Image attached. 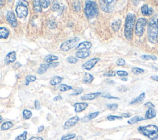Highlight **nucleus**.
<instances>
[{
    "mask_svg": "<svg viewBox=\"0 0 158 140\" xmlns=\"http://www.w3.org/2000/svg\"><path fill=\"white\" fill-rule=\"evenodd\" d=\"M144 97H145V93H142L137 98L135 99L131 102H130V104H136V103H138V102H141V101H143L144 100Z\"/></svg>",
    "mask_w": 158,
    "mask_h": 140,
    "instance_id": "nucleus-28",
    "label": "nucleus"
},
{
    "mask_svg": "<svg viewBox=\"0 0 158 140\" xmlns=\"http://www.w3.org/2000/svg\"><path fill=\"white\" fill-rule=\"evenodd\" d=\"M67 61L70 64H75L78 61V60L77 58L74 57H69L67 59Z\"/></svg>",
    "mask_w": 158,
    "mask_h": 140,
    "instance_id": "nucleus-41",
    "label": "nucleus"
},
{
    "mask_svg": "<svg viewBox=\"0 0 158 140\" xmlns=\"http://www.w3.org/2000/svg\"><path fill=\"white\" fill-rule=\"evenodd\" d=\"M136 20V16L133 13H128L127 15L125 28H124V36L127 40H131L133 38V28Z\"/></svg>",
    "mask_w": 158,
    "mask_h": 140,
    "instance_id": "nucleus-2",
    "label": "nucleus"
},
{
    "mask_svg": "<svg viewBox=\"0 0 158 140\" xmlns=\"http://www.w3.org/2000/svg\"><path fill=\"white\" fill-rule=\"evenodd\" d=\"M43 130H44V126L41 125V126H40L38 128V132L40 133V132L42 131Z\"/></svg>",
    "mask_w": 158,
    "mask_h": 140,
    "instance_id": "nucleus-54",
    "label": "nucleus"
},
{
    "mask_svg": "<svg viewBox=\"0 0 158 140\" xmlns=\"http://www.w3.org/2000/svg\"><path fill=\"white\" fill-rule=\"evenodd\" d=\"M51 2V1H46V0H43V1H40V3H41V7L45 9V8H47L49 5H50V3Z\"/></svg>",
    "mask_w": 158,
    "mask_h": 140,
    "instance_id": "nucleus-39",
    "label": "nucleus"
},
{
    "mask_svg": "<svg viewBox=\"0 0 158 140\" xmlns=\"http://www.w3.org/2000/svg\"><path fill=\"white\" fill-rule=\"evenodd\" d=\"M36 80V77L34 75H27L25 78V85H28L30 82H33L35 81Z\"/></svg>",
    "mask_w": 158,
    "mask_h": 140,
    "instance_id": "nucleus-32",
    "label": "nucleus"
},
{
    "mask_svg": "<svg viewBox=\"0 0 158 140\" xmlns=\"http://www.w3.org/2000/svg\"><path fill=\"white\" fill-rule=\"evenodd\" d=\"M138 130L141 134L151 140H155L158 138V127L155 125L139 126Z\"/></svg>",
    "mask_w": 158,
    "mask_h": 140,
    "instance_id": "nucleus-3",
    "label": "nucleus"
},
{
    "mask_svg": "<svg viewBox=\"0 0 158 140\" xmlns=\"http://www.w3.org/2000/svg\"><path fill=\"white\" fill-rule=\"evenodd\" d=\"M34 105H35V107L36 110H39L41 109V105H40V102H39L38 101H35Z\"/></svg>",
    "mask_w": 158,
    "mask_h": 140,
    "instance_id": "nucleus-47",
    "label": "nucleus"
},
{
    "mask_svg": "<svg viewBox=\"0 0 158 140\" xmlns=\"http://www.w3.org/2000/svg\"><path fill=\"white\" fill-rule=\"evenodd\" d=\"M9 31L4 27H0V38L6 39L9 36Z\"/></svg>",
    "mask_w": 158,
    "mask_h": 140,
    "instance_id": "nucleus-24",
    "label": "nucleus"
},
{
    "mask_svg": "<svg viewBox=\"0 0 158 140\" xmlns=\"http://www.w3.org/2000/svg\"><path fill=\"white\" fill-rule=\"evenodd\" d=\"M147 35L150 43L156 44L158 42V14L153 16L149 20L147 29Z\"/></svg>",
    "mask_w": 158,
    "mask_h": 140,
    "instance_id": "nucleus-1",
    "label": "nucleus"
},
{
    "mask_svg": "<svg viewBox=\"0 0 158 140\" xmlns=\"http://www.w3.org/2000/svg\"><path fill=\"white\" fill-rule=\"evenodd\" d=\"M115 72L114 71H111V72H106L105 73H104V76H114L115 75Z\"/></svg>",
    "mask_w": 158,
    "mask_h": 140,
    "instance_id": "nucleus-46",
    "label": "nucleus"
},
{
    "mask_svg": "<svg viewBox=\"0 0 158 140\" xmlns=\"http://www.w3.org/2000/svg\"><path fill=\"white\" fill-rule=\"evenodd\" d=\"M92 46V44L89 41H83L82 43H80L78 46L76 47L78 50H89Z\"/></svg>",
    "mask_w": 158,
    "mask_h": 140,
    "instance_id": "nucleus-14",
    "label": "nucleus"
},
{
    "mask_svg": "<svg viewBox=\"0 0 158 140\" xmlns=\"http://www.w3.org/2000/svg\"><path fill=\"white\" fill-rule=\"evenodd\" d=\"M93 80H94V77L92 75H91L90 73H86L83 76V81L85 83H90L93 81Z\"/></svg>",
    "mask_w": 158,
    "mask_h": 140,
    "instance_id": "nucleus-27",
    "label": "nucleus"
},
{
    "mask_svg": "<svg viewBox=\"0 0 158 140\" xmlns=\"http://www.w3.org/2000/svg\"><path fill=\"white\" fill-rule=\"evenodd\" d=\"M130 117V115L128 113H123L122 115V117H124V118H128Z\"/></svg>",
    "mask_w": 158,
    "mask_h": 140,
    "instance_id": "nucleus-55",
    "label": "nucleus"
},
{
    "mask_svg": "<svg viewBox=\"0 0 158 140\" xmlns=\"http://www.w3.org/2000/svg\"><path fill=\"white\" fill-rule=\"evenodd\" d=\"M117 74L118 76H127L128 75V72L127 71H123V70H118L117 72Z\"/></svg>",
    "mask_w": 158,
    "mask_h": 140,
    "instance_id": "nucleus-45",
    "label": "nucleus"
},
{
    "mask_svg": "<svg viewBox=\"0 0 158 140\" xmlns=\"http://www.w3.org/2000/svg\"><path fill=\"white\" fill-rule=\"evenodd\" d=\"M141 58L144 60H156L157 59V57L154 55H142L141 56Z\"/></svg>",
    "mask_w": 158,
    "mask_h": 140,
    "instance_id": "nucleus-30",
    "label": "nucleus"
},
{
    "mask_svg": "<svg viewBox=\"0 0 158 140\" xmlns=\"http://www.w3.org/2000/svg\"><path fill=\"white\" fill-rule=\"evenodd\" d=\"M88 106V104L86 102H77L73 105L75 112H80L86 109Z\"/></svg>",
    "mask_w": 158,
    "mask_h": 140,
    "instance_id": "nucleus-13",
    "label": "nucleus"
},
{
    "mask_svg": "<svg viewBox=\"0 0 158 140\" xmlns=\"http://www.w3.org/2000/svg\"><path fill=\"white\" fill-rule=\"evenodd\" d=\"M151 78L152 80H153L154 81L158 82V76H157V75H152V76H151Z\"/></svg>",
    "mask_w": 158,
    "mask_h": 140,
    "instance_id": "nucleus-51",
    "label": "nucleus"
},
{
    "mask_svg": "<svg viewBox=\"0 0 158 140\" xmlns=\"http://www.w3.org/2000/svg\"><path fill=\"white\" fill-rule=\"evenodd\" d=\"M62 99V96H60V95H58V96H57L54 97V101H59V100H61Z\"/></svg>",
    "mask_w": 158,
    "mask_h": 140,
    "instance_id": "nucleus-53",
    "label": "nucleus"
},
{
    "mask_svg": "<svg viewBox=\"0 0 158 140\" xmlns=\"http://www.w3.org/2000/svg\"><path fill=\"white\" fill-rule=\"evenodd\" d=\"M145 118L141 117V116H135L131 118H130L128 121V123L130 124V125H132V124H134V123H136L139 121H141V120H144Z\"/></svg>",
    "mask_w": 158,
    "mask_h": 140,
    "instance_id": "nucleus-25",
    "label": "nucleus"
},
{
    "mask_svg": "<svg viewBox=\"0 0 158 140\" xmlns=\"http://www.w3.org/2000/svg\"><path fill=\"white\" fill-rule=\"evenodd\" d=\"M120 25H121V20L120 19H117L116 20H115L111 25V28L112 29V30L114 32H117L118 31V30L120 29Z\"/></svg>",
    "mask_w": 158,
    "mask_h": 140,
    "instance_id": "nucleus-20",
    "label": "nucleus"
},
{
    "mask_svg": "<svg viewBox=\"0 0 158 140\" xmlns=\"http://www.w3.org/2000/svg\"><path fill=\"white\" fill-rule=\"evenodd\" d=\"M99 114V112H93L92 113H90L88 115H87L85 117H84L82 119V121L83 122H87V121H89V120L96 118Z\"/></svg>",
    "mask_w": 158,
    "mask_h": 140,
    "instance_id": "nucleus-21",
    "label": "nucleus"
},
{
    "mask_svg": "<svg viewBox=\"0 0 158 140\" xmlns=\"http://www.w3.org/2000/svg\"><path fill=\"white\" fill-rule=\"evenodd\" d=\"M28 140H43V139L41 137H35V136H33V137H31V138H30V139H28Z\"/></svg>",
    "mask_w": 158,
    "mask_h": 140,
    "instance_id": "nucleus-50",
    "label": "nucleus"
},
{
    "mask_svg": "<svg viewBox=\"0 0 158 140\" xmlns=\"http://www.w3.org/2000/svg\"><path fill=\"white\" fill-rule=\"evenodd\" d=\"M111 4H106L103 2L102 3H100V7L102 10L106 12H110L113 10V7L111 6Z\"/></svg>",
    "mask_w": 158,
    "mask_h": 140,
    "instance_id": "nucleus-17",
    "label": "nucleus"
},
{
    "mask_svg": "<svg viewBox=\"0 0 158 140\" xmlns=\"http://www.w3.org/2000/svg\"><path fill=\"white\" fill-rule=\"evenodd\" d=\"M144 106L146 107H148L149 108H154V105L153 104H152L151 102H146L145 104H144Z\"/></svg>",
    "mask_w": 158,
    "mask_h": 140,
    "instance_id": "nucleus-49",
    "label": "nucleus"
},
{
    "mask_svg": "<svg viewBox=\"0 0 158 140\" xmlns=\"http://www.w3.org/2000/svg\"><path fill=\"white\" fill-rule=\"evenodd\" d=\"M148 20L146 18L141 17L138 19L135 26V34L138 36H141L144 33V27L146 25Z\"/></svg>",
    "mask_w": 158,
    "mask_h": 140,
    "instance_id": "nucleus-5",
    "label": "nucleus"
},
{
    "mask_svg": "<svg viewBox=\"0 0 158 140\" xmlns=\"http://www.w3.org/2000/svg\"><path fill=\"white\" fill-rule=\"evenodd\" d=\"M72 7L74 11L78 12L80 10V3L79 1H75L72 4Z\"/></svg>",
    "mask_w": 158,
    "mask_h": 140,
    "instance_id": "nucleus-35",
    "label": "nucleus"
},
{
    "mask_svg": "<svg viewBox=\"0 0 158 140\" xmlns=\"http://www.w3.org/2000/svg\"><path fill=\"white\" fill-rule=\"evenodd\" d=\"M6 19L7 22L14 27H16L17 26V20L14 14L11 11H8L6 15Z\"/></svg>",
    "mask_w": 158,
    "mask_h": 140,
    "instance_id": "nucleus-10",
    "label": "nucleus"
},
{
    "mask_svg": "<svg viewBox=\"0 0 158 140\" xmlns=\"http://www.w3.org/2000/svg\"><path fill=\"white\" fill-rule=\"evenodd\" d=\"M59 64V62H51L49 64H42L40 65L38 70V73L41 75L44 73L48 69L50 68H54L57 67Z\"/></svg>",
    "mask_w": 158,
    "mask_h": 140,
    "instance_id": "nucleus-8",
    "label": "nucleus"
},
{
    "mask_svg": "<svg viewBox=\"0 0 158 140\" xmlns=\"http://www.w3.org/2000/svg\"><path fill=\"white\" fill-rule=\"evenodd\" d=\"M27 131H25L23 133L20 134V135L17 136L15 140H26L27 139Z\"/></svg>",
    "mask_w": 158,
    "mask_h": 140,
    "instance_id": "nucleus-34",
    "label": "nucleus"
},
{
    "mask_svg": "<svg viewBox=\"0 0 158 140\" xmlns=\"http://www.w3.org/2000/svg\"><path fill=\"white\" fill-rule=\"evenodd\" d=\"M13 123L10 121H6L4 123H2V125H1V130H9L10 129V128H12L13 126Z\"/></svg>",
    "mask_w": 158,
    "mask_h": 140,
    "instance_id": "nucleus-29",
    "label": "nucleus"
},
{
    "mask_svg": "<svg viewBox=\"0 0 158 140\" xmlns=\"http://www.w3.org/2000/svg\"><path fill=\"white\" fill-rule=\"evenodd\" d=\"M116 64L117 65H118V66H123L125 64V60L123 59H122V58L118 59L116 61Z\"/></svg>",
    "mask_w": 158,
    "mask_h": 140,
    "instance_id": "nucleus-44",
    "label": "nucleus"
},
{
    "mask_svg": "<svg viewBox=\"0 0 158 140\" xmlns=\"http://www.w3.org/2000/svg\"><path fill=\"white\" fill-rule=\"evenodd\" d=\"M141 13L143 15L145 16H148L151 15L153 12H154V10L151 7H149L147 5H144L141 7Z\"/></svg>",
    "mask_w": 158,
    "mask_h": 140,
    "instance_id": "nucleus-16",
    "label": "nucleus"
},
{
    "mask_svg": "<svg viewBox=\"0 0 158 140\" xmlns=\"http://www.w3.org/2000/svg\"><path fill=\"white\" fill-rule=\"evenodd\" d=\"M107 106L109 108V109H110V110L114 111L117 109L118 104H107Z\"/></svg>",
    "mask_w": 158,
    "mask_h": 140,
    "instance_id": "nucleus-43",
    "label": "nucleus"
},
{
    "mask_svg": "<svg viewBox=\"0 0 158 140\" xmlns=\"http://www.w3.org/2000/svg\"><path fill=\"white\" fill-rule=\"evenodd\" d=\"M103 97H106V98H108V99H118V97H114V96H112L110 95V94H104L102 96Z\"/></svg>",
    "mask_w": 158,
    "mask_h": 140,
    "instance_id": "nucleus-48",
    "label": "nucleus"
},
{
    "mask_svg": "<svg viewBox=\"0 0 158 140\" xmlns=\"http://www.w3.org/2000/svg\"><path fill=\"white\" fill-rule=\"evenodd\" d=\"M22 65V64L19 62H16L14 65V68H19V67H20V66Z\"/></svg>",
    "mask_w": 158,
    "mask_h": 140,
    "instance_id": "nucleus-52",
    "label": "nucleus"
},
{
    "mask_svg": "<svg viewBox=\"0 0 158 140\" xmlns=\"http://www.w3.org/2000/svg\"><path fill=\"white\" fill-rule=\"evenodd\" d=\"M80 118L78 116H74L70 118H69L68 120H67V121H65L64 127V128H69L70 127H72L73 126H74L76 123H77V122L79 121Z\"/></svg>",
    "mask_w": 158,
    "mask_h": 140,
    "instance_id": "nucleus-11",
    "label": "nucleus"
},
{
    "mask_svg": "<svg viewBox=\"0 0 158 140\" xmlns=\"http://www.w3.org/2000/svg\"><path fill=\"white\" fill-rule=\"evenodd\" d=\"M63 78L59 76H54L51 80H50V84L52 86H56L58 84H59L62 81Z\"/></svg>",
    "mask_w": 158,
    "mask_h": 140,
    "instance_id": "nucleus-23",
    "label": "nucleus"
},
{
    "mask_svg": "<svg viewBox=\"0 0 158 140\" xmlns=\"http://www.w3.org/2000/svg\"><path fill=\"white\" fill-rule=\"evenodd\" d=\"M58 59V57L55 56V55H53V54H49V55H48L44 59V60L47 62L48 64H49V63H51L52 61H54V60H56Z\"/></svg>",
    "mask_w": 158,
    "mask_h": 140,
    "instance_id": "nucleus-26",
    "label": "nucleus"
},
{
    "mask_svg": "<svg viewBox=\"0 0 158 140\" xmlns=\"http://www.w3.org/2000/svg\"><path fill=\"white\" fill-rule=\"evenodd\" d=\"M73 88L71 86H69L67 84H62L59 86V89L61 91H66L68 90H70L72 89Z\"/></svg>",
    "mask_w": 158,
    "mask_h": 140,
    "instance_id": "nucleus-33",
    "label": "nucleus"
},
{
    "mask_svg": "<svg viewBox=\"0 0 158 140\" xmlns=\"http://www.w3.org/2000/svg\"><path fill=\"white\" fill-rule=\"evenodd\" d=\"M3 121V118L0 115V123Z\"/></svg>",
    "mask_w": 158,
    "mask_h": 140,
    "instance_id": "nucleus-58",
    "label": "nucleus"
},
{
    "mask_svg": "<svg viewBox=\"0 0 158 140\" xmlns=\"http://www.w3.org/2000/svg\"><path fill=\"white\" fill-rule=\"evenodd\" d=\"M4 1H0V5H4Z\"/></svg>",
    "mask_w": 158,
    "mask_h": 140,
    "instance_id": "nucleus-56",
    "label": "nucleus"
},
{
    "mask_svg": "<svg viewBox=\"0 0 158 140\" xmlns=\"http://www.w3.org/2000/svg\"><path fill=\"white\" fill-rule=\"evenodd\" d=\"M122 118L120 116H117V115H109L107 117V120L109 121H114L115 120H121Z\"/></svg>",
    "mask_w": 158,
    "mask_h": 140,
    "instance_id": "nucleus-40",
    "label": "nucleus"
},
{
    "mask_svg": "<svg viewBox=\"0 0 158 140\" xmlns=\"http://www.w3.org/2000/svg\"><path fill=\"white\" fill-rule=\"evenodd\" d=\"M131 71L133 73L137 75V74H140V73H142L144 72V70L142 68H138V67H133L131 68Z\"/></svg>",
    "mask_w": 158,
    "mask_h": 140,
    "instance_id": "nucleus-37",
    "label": "nucleus"
},
{
    "mask_svg": "<svg viewBox=\"0 0 158 140\" xmlns=\"http://www.w3.org/2000/svg\"><path fill=\"white\" fill-rule=\"evenodd\" d=\"M75 137V134H69L67 135H64L61 138V140H69L71 139H73Z\"/></svg>",
    "mask_w": 158,
    "mask_h": 140,
    "instance_id": "nucleus-38",
    "label": "nucleus"
},
{
    "mask_svg": "<svg viewBox=\"0 0 158 140\" xmlns=\"http://www.w3.org/2000/svg\"><path fill=\"white\" fill-rule=\"evenodd\" d=\"M152 68H154V69H155V70H158V67H157L152 66Z\"/></svg>",
    "mask_w": 158,
    "mask_h": 140,
    "instance_id": "nucleus-59",
    "label": "nucleus"
},
{
    "mask_svg": "<svg viewBox=\"0 0 158 140\" xmlns=\"http://www.w3.org/2000/svg\"><path fill=\"white\" fill-rule=\"evenodd\" d=\"M83 91V88L81 87H77L76 89H75L73 92L70 94V95L72 96H77L80 94Z\"/></svg>",
    "mask_w": 158,
    "mask_h": 140,
    "instance_id": "nucleus-36",
    "label": "nucleus"
},
{
    "mask_svg": "<svg viewBox=\"0 0 158 140\" xmlns=\"http://www.w3.org/2000/svg\"><path fill=\"white\" fill-rule=\"evenodd\" d=\"M60 8V5L59 4V2L57 1H55L53 4H52V10L53 11H57Z\"/></svg>",
    "mask_w": 158,
    "mask_h": 140,
    "instance_id": "nucleus-42",
    "label": "nucleus"
},
{
    "mask_svg": "<svg viewBox=\"0 0 158 140\" xmlns=\"http://www.w3.org/2000/svg\"><path fill=\"white\" fill-rule=\"evenodd\" d=\"M99 60H100V59L98 57H94L91 59H89V60H88L87 62L84 63L82 65L81 67L87 70H90L98 63V62Z\"/></svg>",
    "mask_w": 158,
    "mask_h": 140,
    "instance_id": "nucleus-9",
    "label": "nucleus"
},
{
    "mask_svg": "<svg viewBox=\"0 0 158 140\" xmlns=\"http://www.w3.org/2000/svg\"><path fill=\"white\" fill-rule=\"evenodd\" d=\"M77 140H82V138H81V136H78L77 138Z\"/></svg>",
    "mask_w": 158,
    "mask_h": 140,
    "instance_id": "nucleus-57",
    "label": "nucleus"
},
{
    "mask_svg": "<svg viewBox=\"0 0 158 140\" xmlns=\"http://www.w3.org/2000/svg\"><path fill=\"white\" fill-rule=\"evenodd\" d=\"M121 80H122V81H127V79L125 78H124V77H123V78H122Z\"/></svg>",
    "mask_w": 158,
    "mask_h": 140,
    "instance_id": "nucleus-60",
    "label": "nucleus"
},
{
    "mask_svg": "<svg viewBox=\"0 0 158 140\" xmlns=\"http://www.w3.org/2000/svg\"><path fill=\"white\" fill-rule=\"evenodd\" d=\"M101 93L100 92H96V93H89V94H86L83 95L81 99L82 100H92L94 99V98L98 97L99 95H101Z\"/></svg>",
    "mask_w": 158,
    "mask_h": 140,
    "instance_id": "nucleus-15",
    "label": "nucleus"
},
{
    "mask_svg": "<svg viewBox=\"0 0 158 140\" xmlns=\"http://www.w3.org/2000/svg\"><path fill=\"white\" fill-rule=\"evenodd\" d=\"M17 15L19 18H25L28 13V8L25 3H18V5L15 9Z\"/></svg>",
    "mask_w": 158,
    "mask_h": 140,
    "instance_id": "nucleus-7",
    "label": "nucleus"
},
{
    "mask_svg": "<svg viewBox=\"0 0 158 140\" xmlns=\"http://www.w3.org/2000/svg\"><path fill=\"white\" fill-rule=\"evenodd\" d=\"M156 112L153 108H149L145 113V119H151L156 117Z\"/></svg>",
    "mask_w": 158,
    "mask_h": 140,
    "instance_id": "nucleus-19",
    "label": "nucleus"
},
{
    "mask_svg": "<svg viewBox=\"0 0 158 140\" xmlns=\"http://www.w3.org/2000/svg\"><path fill=\"white\" fill-rule=\"evenodd\" d=\"M16 60V52L15 51H12L9 52L4 59V62L6 65H9L10 63L14 62Z\"/></svg>",
    "mask_w": 158,
    "mask_h": 140,
    "instance_id": "nucleus-12",
    "label": "nucleus"
},
{
    "mask_svg": "<svg viewBox=\"0 0 158 140\" xmlns=\"http://www.w3.org/2000/svg\"><path fill=\"white\" fill-rule=\"evenodd\" d=\"M33 9L34 10L38 13V12H41L42 11V9H41V3H40V1L39 0H35L33 2Z\"/></svg>",
    "mask_w": 158,
    "mask_h": 140,
    "instance_id": "nucleus-22",
    "label": "nucleus"
},
{
    "mask_svg": "<svg viewBox=\"0 0 158 140\" xmlns=\"http://www.w3.org/2000/svg\"><path fill=\"white\" fill-rule=\"evenodd\" d=\"M32 117V112L30 110L25 109L23 111V117L25 120L30 119Z\"/></svg>",
    "mask_w": 158,
    "mask_h": 140,
    "instance_id": "nucleus-31",
    "label": "nucleus"
},
{
    "mask_svg": "<svg viewBox=\"0 0 158 140\" xmlns=\"http://www.w3.org/2000/svg\"><path fill=\"white\" fill-rule=\"evenodd\" d=\"M85 13L87 18L91 19L96 17L98 14V9L96 3L93 1H86Z\"/></svg>",
    "mask_w": 158,
    "mask_h": 140,
    "instance_id": "nucleus-4",
    "label": "nucleus"
},
{
    "mask_svg": "<svg viewBox=\"0 0 158 140\" xmlns=\"http://www.w3.org/2000/svg\"><path fill=\"white\" fill-rule=\"evenodd\" d=\"M91 52L89 51H77L75 54V56L78 58L80 59H85L88 57L90 55Z\"/></svg>",
    "mask_w": 158,
    "mask_h": 140,
    "instance_id": "nucleus-18",
    "label": "nucleus"
},
{
    "mask_svg": "<svg viewBox=\"0 0 158 140\" xmlns=\"http://www.w3.org/2000/svg\"><path fill=\"white\" fill-rule=\"evenodd\" d=\"M79 41H80V38L79 37H76V38H74L72 39H69V40L63 43L60 45V49L62 51H69L70 49L75 47Z\"/></svg>",
    "mask_w": 158,
    "mask_h": 140,
    "instance_id": "nucleus-6",
    "label": "nucleus"
}]
</instances>
